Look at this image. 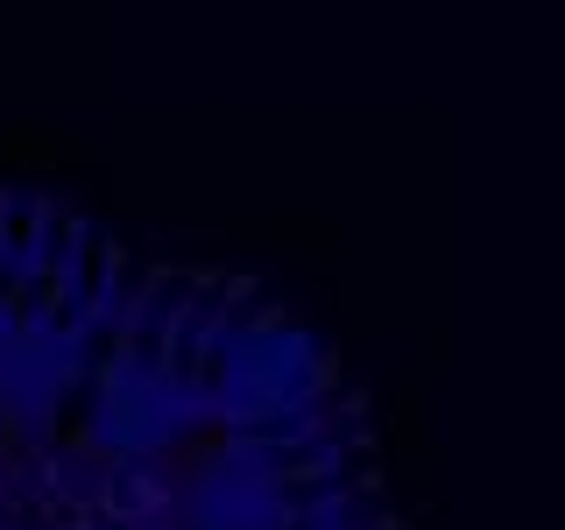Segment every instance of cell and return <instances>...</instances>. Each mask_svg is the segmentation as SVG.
<instances>
[{"label": "cell", "mask_w": 565, "mask_h": 530, "mask_svg": "<svg viewBox=\"0 0 565 530\" xmlns=\"http://www.w3.org/2000/svg\"><path fill=\"white\" fill-rule=\"evenodd\" d=\"M0 530H411L269 290L0 191Z\"/></svg>", "instance_id": "6da1fadb"}]
</instances>
